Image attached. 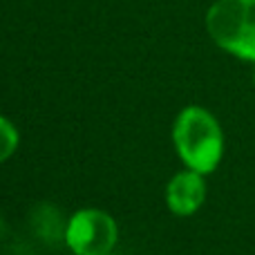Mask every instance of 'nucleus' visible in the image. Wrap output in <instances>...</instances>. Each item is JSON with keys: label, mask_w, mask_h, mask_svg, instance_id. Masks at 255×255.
Instances as JSON below:
<instances>
[{"label": "nucleus", "mask_w": 255, "mask_h": 255, "mask_svg": "<svg viewBox=\"0 0 255 255\" xmlns=\"http://www.w3.org/2000/svg\"><path fill=\"white\" fill-rule=\"evenodd\" d=\"M18 148V130L13 128L11 121L0 117V163L9 159Z\"/></svg>", "instance_id": "39448f33"}, {"label": "nucleus", "mask_w": 255, "mask_h": 255, "mask_svg": "<svg viewBox=\"0 0 255 255\" xmlns=\"http://www.w3.org/2000/svg\"><path fill=\"white\" fill-rule=\"evenodd\" d=\"M117 222L108 213L85 208L72 215L65 229V242L76 255H110L117 244Z\"/></svg>", "instance_id": "7ed1b4c3"}, {"label": "nucleus", "mask_w": 255, "mask_h": 255, "mask_svg": "<svg viewBox=\"0 0 255 255\" xmlns=\"http://www.w3.org/2000/svg\"><path fill=\"white\" fill-rule=\"evenodd\" d=\"M172 141L181 161L199 175H208L217 168L224 154V134L217 119L197 106L184 108L172 128Z\"/></svg>", "instance_id": "f257e3e1"}, {"label": "nucleus", "mask_w": 255, "mask_h": 255, "mask_svg": "<svg viewBox=\"0 0 255 255\" xmlns=\"http://www.w3.org/2000/svg\"><path fill=\"white\" fill-rule=\"evenodd\" d=\"M206 199V184H204V175L195 170L177 172L166 188V204L175 215H193L199 211V206Z\"/></svg>", "instance_id": "20e7f679"}, {"label": "nucleus", "mask_w": 255, "mask_h": 255, "mask_svg": "<svg viewBox=\"0 0 255 255\" xmlns=\"http://www.w3.org/2000/svg\"><path fill=\"white\" fill-rule=\"evenodd\" d=\"M253 79H255V74H253Z\"/></svg>", "instance_id": "423d86ee"}, {"label": "nucleus", "mask_w": 255, "mask_h": 255, "mask_svg": "<svg viewBox=\"0 0 255 255\" xmlns=\"http://www.w3.org/2000/svg\"><path fill=\"white\" fill-rule=\"evenodd\" d=\"M110 255H112V253H110Z\"/></svg>", "instance_id": "0eeeda50"}, {"label": "nucleus", "mask_w": 255, "mask_h": 255, "mask_svg": "<svg viewBox=\"0 0 255 255\" xmlns=\"http://www.w3.org/2000/svg\"><path fill=\"white\" fill-rule=\"evenodd\" d=\"M206 29L224 52L255 63V0H217L206 13Z\"/></svg>", "instance_id": "f03ea898"}]
</instances>
